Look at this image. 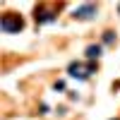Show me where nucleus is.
<instances>
[{
  "label": "nucleus",
  "mask_w": 120,
  "mask_h": 120,
  "mask_svg": "<svg viewBox=\"0 0 120 120\" xmlns=\"http://www.w3.org/2000/svg\"><path fill=\"white\" fill-rule=\"evenodd\" d=\"M55 15L53 12H48L46 7H36V22H53Z\"/></svg>",
  "instance_id": "4"
},
{
  "label": "nucleus",
  "mask_w": 120,
  "mask_h": 120,
  "mask_svg": "<svg viewBox=\"0 0 120 120\" xmlns=\"http://www.w3.org/2000/svg\"><path fill=\"white\" fill-rule=\"evenodd\" d=\"M94 15H96V5H82L75 10L77 19H94Z\"/></svg>",
  "instance_id": "3"
},
{
  "label": "nucleus",
  "mask_w": 120,
  "mask_h": 120,
  "mask_svg": "<svg viewBox=\"0 0 120 120\" xmlns=\"http://www.w3.org/2000/svg\"><path fill=\"white\" fill-rule=\"evenodd\" d=\"M0 29H3L5 34H17V31H22L24 29V19L19 17V15H3V19H0Z\"/></svg>",
  "instance_id": "1"
},
{
  "label": "nucleus",
  "mask_w": 120,
  "mask_h": 120,
  "mask_svg": "<svg viewBox=\"0 0 120 120\" xmlns=\"http://www.w3.org/2000/svg\"><path fill=\"white\" fill-rule=\"evenodd\" d=\"M103 41H106V43H113V31H106V36H103Z\"/></svg>",
  "instance_id": "6"
},
{
  "label": "nucleus",
  "mask_w": 120,
  "mask_h": 120,
  "mask_svg": "<svg viewBox=\"0 0 120 120\" xmlns=\"http://www.w3.org/2000/svg\"><path fill=\"white\" fill-rule=\"evenodd\" d=\"M67 72H70V77H77V79H86L89 75L94 72V65H89V67H82L79 63H72L67 67Z\"/></svg>",
  "instance_id": "2"
},
{
  "label": "nucleus",
  "mask_w": 120,
  "mask_h": 120,
  "mask_svg": "<svg viewBox=\"0 0 120 120\" xmlns=\"http://www.w3.org/2000/svg\"><path fill=\"white\" fill-rule=\"evenodd\" d=\"M101 55V46H89L86 48V58L89 60H94V58H98Z\"/></svg>",
  "instance_id": "5"
},
{
  "label": "nucleus",
  "mask_w": 120,
  "mask_h": 120,
  "mask_svg": "<svg viewBox=\"0 0 120 120\" xmlns=\"http://www.w3.org/2000/svg\"><path fill=\"white\" fill-rule=\"evenodd\" d=\"M118 10H120V7H118Z\"/></svg>",
  "instance_id": "7"
}]
</instances>
